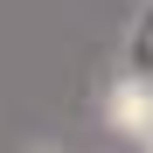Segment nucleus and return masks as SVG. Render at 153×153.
Masks as SVG:
<instances>
[{"label": "nucleus", "instance_id": "f257e3e1", "mask_svg": "<svg viewBox=\"0 0 153 153\" xmlns=\"http://www.w3.org/2000/svg\"><path fill=\"white\" fill-rule=\"evenodd\" d=\"M146 111H153V84H146V76H118L111 97H105V125L132 139L139 125H146Z\"/></svg>", "mask_w": 153, "mask_h": 153}, {"label": "nucleus", "instance_id": "f03ea898", "mask_svg": "<svg viewBox=\"0 0 153 153\" xmlns=\"http://www.w3.org/2000/svg\"><path fill=\"white\" fill-rule=\"evenodd\" d=\"M132 139H139V153H153V111H146V125H139Z\"/></svg>", "mask_w": 153, "mask_h": 153}]
</instances>
